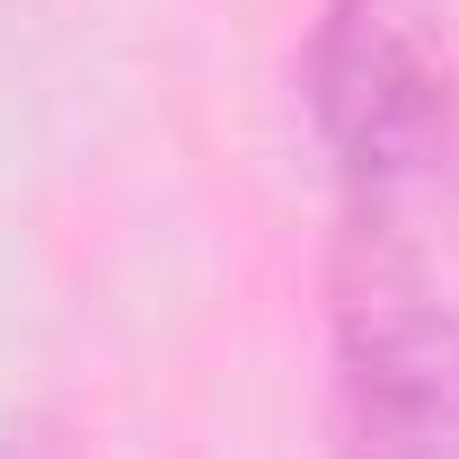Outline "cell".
Wrapping results in <instances>:
<instances>
[{
    "instance_id": "obj_2",
    "label": "cell",
    "mask_w": 459,
    "mask_h": 459,
    "mask_svg": "<svg viewBox=\"0 0 459 459\" xmlns=\"http://www.w3.org/2000/svg\"><path fill=\"white\" fill-rule=\"evenodd\" d=\"M344 459H459V309L406 247H353L336 283Z\"/></svg>"
},
{
    "instance_id": "obj_3",
    "label": "cell",
    "mask_w": 459,
    "mask_h": 459,
    "mask_svg": "<svg viewBox=\"0 0 459 459\" xmlns=\"http://www.w3.org/2000/svg\"><path fill=\"white\" fill-rule=\"evenodd\" d=\"M0 459H80V451H71V433H54V424H18L0 442Z\"/></svg>"
},
{
    "instance_id": "obj_1",
    "label": "cell",
    "mask_w": 459,
    "mask_h": 459,
    "mask_svg": "<svg viewBox=\"0 0 459 459\" xmlns=\"http://www.w3.org/2000/svg\"><path fill=\"white\" fill-rule=\"evenodd\" d=\"M300 98L353 247H406L459 186V62L433 0H327Z\"/></svg>"
}]
</instances>
